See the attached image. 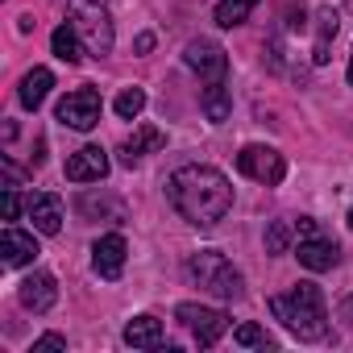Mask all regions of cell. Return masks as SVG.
I'll return each instance as SVG.
<instances>
[{
    "mask_svg": "<svg viewBox=\"0 0 353 353\" xmlns=\"http://www.w3.org/2000/svg\"><path fill=\"white\" fill-rule=\"evenodd\" d=\"M100 92L96 88H75V92H67L63 100H59V121L67 125V129H75V133H88V129H96L100 125Z\"/></svg>",
    "mask_w": 353,
    "mask_h": 353,
    "instance_id": "7",
    "label": "cell"
},
{
    "mask_svg": "<svg viewBox=\"0 0 353 353\" xmlns=\"http://www.w3.org/2000/svg\"><path fill=\"white\" fill-rule=\"evenodd\" d=\"M71 21H75V30H79V38H83V50H88L92 59L112 54V17H108L104 5H96V0H79Z\"/></svg>",
    "mask_w": 353,
    "mask_h": 353,
    "instance_id": "4",
    "label": "cell"
},
{
    "mask_svg": "<svg viewBox=\"0 0 353 353\" xmlns=\"http://www.w3.org/2000/svg\"><path fill=\"white\" fill-rule=\"evenodd\" d=\"M336 9H320L316 13V46H312V63L316 67H324L328 63V54H332V38H336Z\"/></svg>",
    "mask_w": 353,
    "mask_h": 353,
    "instance_id": "18",
    "label": "cell"
},
{
    "mask_svg": "<svg viewBox=\"0 0 353 353\" xmlns=\"http://www.w3.org/2000/svg\"><path fill=\"white\" fill-rule=\"evenodd\" d=\"M303 9H287V30H303Z\"/></svg>",
    "mask_w": 353,
    "mask_h": 353,
    "instance_id": "28",
    "label": "cell"
},
{
    "mask_svg": "<svg viewBox=\"0 0 353 353\" xmlns=\"http://www.w3.org/2000/svg\"><path fill=\"white\" fill-rule=\"evenodd\" d=\"M341 320H345V328H353V295L341 299Z\"/></svg>",
    "mask_w": 353,
    "mask_h": 353,
    "instance_id": "29",
    "label": "cell"
},
{
    "mask_svg": "<svg viewBox=\"0 0 353 353\" xmlns=\"http://www.w3.org/2000/svg\"><path fill=\"white\" fill-rule=\"evenodd\" d=\"M174 316H179V324L196 336L200 349H212L229 332V316L216 312V307H204V303H179V307H174Z\"/></svg>",
    "mask_w": 353,
    "mask_h": 353,
    "instance_id": "5",
    "label": "cell"
},
{
    "mask_svg": "<svg viewBox=\"0 0 353 353\" xmlns=\"http://www.w3.org/2000/svg\"><path fill=\"white\" fill-rule=\"evenodd\" d=\"M237 170L245 174V179L266 183V188H279V183L287 179V162H283V154L270 150V145H241V154H237Z\"/></svg>",
    "mask_w": 353,
    "mask_h": 353,
    "instance_id": "6",
    "label": "cell"
},
{
    "mask_svg": "<svg viewBox=\"0 0 353 353\" xmlns=\"http://www.w3.org/2000/svg\"><path fill=\"white\" fill-rule=\"evenodd\" d=\"M291 237H295V225H291V221H274V225L266 229V254H287Z\"/></svg>",
    "mask_w": 353,
    "mask_h": 353,
    "instance_id": "23",
    "label": "cell"
},
{
    "mask_svg": "<svg viewBox=\"0 0 353 353\" xmlns=\"http://www.w3.org/2000/svg\"><path fill=\"white\" fill-rule=\"evenodd\" d=\"M349 83H353V54H349Z\"/></svg>",
    "mask_w": 353,
    "mask_h": 353,
    "instance_id": "32",
    "label": "cell"
},
{
    "mask_svg": "<svg viewBox=\"0 0 353 353\" xmlns=\"http://www.w3.org/2000/svg\"><path fill=\"white\" fill-rule=\"evenodd\" d=\"M150 46H154V34H141V38H137V50H141V54H145V50H150Z\"/></svg>",
    "mask_w": 353,
    "mask_h": 353,
    "instance_id": "30",
    "label": "cell"
},
{
    "mask_svg": "<svg viewBox=\"0 0 353 353\" xmlns=\"http://www.w3.org/2000/svg\"><path fill=\"white\" fill-rule=\"evenodd\" d=\"M17 299H21V307L26 312H50L54 307V299H59V283H54V274H46V270H34L21 287H17Z\"/></svg>",
    "mask_w": 353,
    "mask_h": 353,
    "instance_id": "10",
    "label": "cell"
},
{
    "mask_svg": "<svg viewBox=\"0 0 353 353\" xmlns=\"http://www.w3.org/2000/svg\"><path fill=\"white\" fill-rule=\"evenodd\" d=\"M166 200L174 204V212H179L188 225L216 229L233 208V188L216 166L196 162V166H179L166 179Z\"/></svg>",
    "mask_w": 353,
    "mask_h": 353,
    "instance_id": "1",
    "label": "cell"
},
{
    "mask_svg": "<svg viewBox=\"0 0 353 353\" xmlns=\"http://www.w3.org/2000/svg\"><path fill=\"white\" fill-rule=\"evenodd\" d=\"M125 254H129V245H125L121 233L100 237V241L92 245V266H96V274H100V279H121V270H125Z\"/></svg>",
    "mask_w": 353,
    "mask_h": 353,
    "instance_id": "11",
    "label": "cell"
},
{
    "mask_svg": "<svg viewBox=\"0 0 353 353\" xmlns=\"http://www.w3.org/2000/svg\"><path fill=\"white\" fill-rule=\"evenodd\" d=\"M50 88H54V75H50L46 67H34V71L21 79V88H17V100H21V108L38 112V108H42V100L50 96Z\"/></svg>",
    "mask_w": 353,
    "mask_h": 353,
    "instance_id": "16",
    "label": "cell"
},
{
    "mask_svg": "<svg viewBox=\"0 0 353 353\" xmlns=\"http://www.w3.org/2000/svg\"><path fill=\"white\" fill-rule=\"evenodd\" d=\"M233 341H237V345H245V349H274V336H270V332H262L258 324H241V328L233 332Z\"/></svg>",
    "mask_w": 353,
    "mask_h": 353,
    "instance_id": "24",
    "label": "cell"
},
{
    "mask_svg": "<svg viewBox=\"0 0 353 353\" xmlns=\"http://www.w3.org/2000/svg\"><path fill=\"white\" fill-rule=\"evenodd\" d=\"M254 5H258V0H221L212 17H216L221 30H233V26H241V21L254 13Z\"/></svg>",
    "mask_w": 353,
    "mask_h": 353,
    "instance_id": "21",
    "label": "cell"
},
{
    "mask_svg": "<svg viewBox=\"0 0 353 353\" xmlns=\"http://www.w3.org/2000/svg\"><path fill=\"white\" fill-rule=\"evenodd\" d=\"M162 145H166V133H162V129H154V125H141L133 137H125V141H121L117 158H121V166H137L145 154H154V150H162Z\"/></svg>",
    "mask_w": 353,
    "mask_h": 353,
    "instance_id": "14",
    "label": "cell"
},
{
    "mask_svg": "<svg viewBox=\"0 0 353 353\" xmlns=\"http://www.w3.org/2000/svg\"><path fill=\"white\" fill-rule=\"evenodd\" d=\"M112 108H117V117H121V121H137V117H141V108H145V92H141V88H125V92L117 96V104H112Z\"/></svg>",
    "mask_w": 353,
    "mask_h": 353,
    "instance_id": "22",
    "label": "cell"
},
{
    "mask_svg": "<svg viewBox=\"0 0 353 353\" xmlns=\"http://www.w3.org/2000/svg\"><path fill=\"white\" fill-rule=\"evenodd\" d=\"M42 250H38V241H34V233H21V229H5L0 233V262H5L9 270H17V266H30L34 258H38Z\"/></svg>",
    "mask_w": 353,
    "mask_h": 353,
    "instance_id": "12",
    "label": "cell"
},
{
    "mask_svg": "<svg viewBox=\"0 0 353 353\" xmlns=\"http://www.w3.org/2000/svg\"><path fill=\"white\" fill-rule=\"evenodd\" d=\"M183 63H188L204 83H221V79L229 75V54H225V46H216L212 38H192V42L183 46Z\"/></svg>",
    "mask_w": 353,
    "mask_h": 353,
    "instance_id": "8",
    "label": "cell"
},
{
    "mask_svg": "<svg viewBox=\"0 0 353 353\" xmlns=\"http://www.w3.org/2000/svg\"><path fill=\"white\" fill-rule=\"evenodd\" d=\"M295 258H299V266H307L312 274H324V270H332L336 262H341V250H336V241H328V237H303L299 241V250H295Z\"/></svg>",
    "mask_w": 353,
    "mask_h": 353,
    "instance_id": "13",
    "label": "cell"
},
{
    "mask_svg": "<svg viewBox=\"0 0 353 353\" xmlns=\"http://www.w3.org/2000/svg\"><path fill=\"white\" fill-rule=\"evenodd\" d=\"M270 312L299 341H324L328 336V307H324V295L316 283H295L287 295H274Z\"/></svg>",
    "mask_w": 353,
    "mask_h": 353,
    "instance_id": "2",
    "label": "cell"
},
{
    "mask_svg": "<svg viewBox=\"0 0 353 353\" xmlns=\"http://www.w3.org/2000/svg\"><path fill=\"white\" fill-rule=\"evenodd\" d=\"M200 108H204V117H208L212 125H225V121H229V112H233L229 83H225V79H221V83H208V88L200 92Z\"/></svg>",
    "mask_w": 353,
    "mask_h": 353,
    "instance_id": "19",
    "label": "cell"
},
{
    "mask_svg": "<svg viewBox=\"0 0 353 353\" xmlns=\"http://www.w3.org/2000/svg\"><path fill=\"white\" fill-rule=\"evenodd\" d=\"M21 216V196L17 188H5V221H17Z\"/></svg>",
    "mask_w": 353,
    "mask_h": 353,
    "instance_id": "26",
    "label": "cell"
},
{
    "mask_svg": "<svg viewBox=\"0 0 353 353\" xmlns=\"http://www.w3.org/2000/svg\"><path fill=\"white\" fill-rule=\"evenodd\" d=\"M125 345H133V349H158V345H162V320H154V316H133V320L125 324Z\"/></svg>",
    "mask_w": 353,
    "mask_h": 353,
    "instance_id": "17",
    "label": "cell"
},
{
    "mask_svg": "<svg viewBox=\"0 0 353 353\" xmlns=\"http://www.w3.org/2000/svg\"><path fill=\"white\" fill-rule=\"evenodd\" d=\"M30 221H34V229H38V233L54 237V233L63 229V200H59L54 192L34 196V200H30Z\"/></svg>",
    "mask_w": 353,
    "mask_h": 353,
    "instance_id": "15",
    "label": "cell"
},
{
    "mask_svg": "<svg viewBox=\"0 0 353 353\" xmlns=\"http://www.w3.org/2000/svg\"><path fill=\"white\" fill-rule=\"evenodd\" d=\"M345 221H349V233H353V208H349V216H345Z\"/></svg>",
    "mask_w": 353,
    "mask_h": 353,
    "instance_id": "31",
    "label": "cell"
},
{
    "mask_svg": "<svg viewBox=\"0 0 353 353\" xmlns=\"http://www.w3.org/2000/svg\"><path fill=\"white\" fill-rule=\"evenodd\" d=\"M50 46H54V59H63V63H83V38H79V30H75V21H67V26H59L54 30V38H50Z\"/></svg>",
    "mask_w": 353,
    "mask_h": 353,
    "instance_id": "20",
    "label": "cell"
},
{
    "mask_svg": "<svg viewBox=\"0 0 353 353\" xmlns=\"http://www.w3.org/2000/svg\"><path fill=\"white\" fill-rule=\"evenodd\" d=\"M108 150H100V145H83V150H75L71 158H67V179L71 183H100L104 174H108Z\"/></svg>",
    "mask_w": 353,
    "mask_h": 353,
    "instance_id": "9",
    "label": "cell"
},
{
    "mask_svg": "<svg viewBox=\"0 0 353 353\" xmlns=\"http://www.w3.org/2000/svg\"><path fill=\"white\" fill-rule=\"evenodd\" d=\"M50 349H67V336L63 332H42L34 341V353H50Z\"/></svg>",
    "mask_w": 353,
    "mask_h": 353,
    "instance_id": "25",
    "label": "cell"
},
{
    "mask_svg": "<svg viewBox=\"0 0 353 353\" xmlns=\"http://www.w3.org/2000/svg\"><path fill=\"white\" fill-rule=\"evenodd\" d=\"M188 274L216 299H241L245 295V283L241 274L233 270V262L221 254V250H200L188 258Z\"/></svg>",
    "mask_w": 353,
    "mask_h": 353,
    "instance_id": "3",
    "label": "cell"
},
{
    "mask_svg": "<svg viewBox=\"0 0 353 353\" xmlns=\"http://www.w3.org/2000/svg\"><path fill=\"white\" fill-rule=\"evenodd\" d=\"M316 233H320V225H316L312 216H299V221H295V237H299V241H303V237H316Z\"/></svg>",
    "mask_w": 353,
    "mask_h": 353,
    "instance_id": "27",
    "label": "cell"
}]
</instances>
